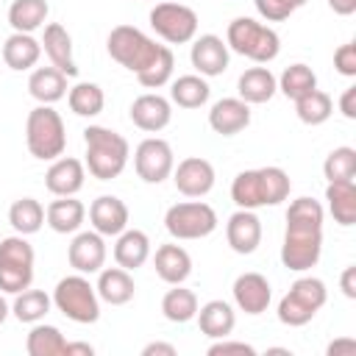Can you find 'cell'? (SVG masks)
<instances>
[{
    "label": "cell",
    "instance_id": "f546056e",
    "mask_svg": "<svg viewBox=\"0 0 356 356\" xmlns=\"http://www.w3.org/2000/svg\"><path fill=\"white\" fill-rule=\"evenodd\" d=\"M86 217V206L81 200H75V195L70 197H56L47 209H44V220L56 234H75L83 225Z\"/></svg>",
    "mask_w": 356,
    "mask_h": 356
},
{
    "label": "cell",
    "instance_id": "681fc988",
    "mask_svg": "<svg viewBox=\"0 0 356 356\" xmlns=\"http://www.w3.org/2000/svg\"><path fill=\"white\" fill-rule=\"evenodd\" d=\"M142 356H175V345L170 342H150L142 348Z\"/></svg>",
    "mask_w": 356,
    "mask_h": 356
},
{
    "label": "cell",
    "instance_id": "30bf717a",
    "mask_svg": "<svg viewBox=\"0 0 356 356\" xmlns=\"http://www.w3.org/2000/svg\"><path fill=\"white\" fill-rule=\"evenodd\" d=\"M217 211L203 200H184L167 209L164 228L172 239H203L217 228Z\"/></svg>",
    "mask_w": 356,
    "mask_h": 356
},
{
    "label": "cell",
    "instance_id": "ffe728a7",
    "mask_svg": "<svg viewBox=\"0 0 356 356\" xmlns=\"http://www.w3.org/2000/svg\"><path fill=\"white\" fill-rule=\"evenodd\" d=\"M128 206L114 195H100L89 206V222L100 236H117L128 228Z\"/></svg>",
    "mask_w": 356,
    "mask_h": 356
},
{
    "label": "cell",
    "instance_id": "603a6c76",
    "mask_svg": "<svg viewBox=\"0 0 356 356\" xmlns=\"http://www.w3.org/2000/svg\"><path fill=\"white\" fill-rule=\"evenodd\" d=\"M150 259V236L139 228H125L114 242V261L122 270H139Z\"/></svg>",
    "mask_w": 356,
    "mask_h": 356
},
{
    "label": "cell",
    "instance_id": "f1b7e54d",
    "mask_svg": "<svg viewBox=\"0 0 356 356\" xmlns=\"http://www.w3.org/2000/svg\"><path fill=\"white\" fill-rule=\"evenodd\" d=\"M95 289H97V298L106 300V303H111V306H125L134 298V292H136L131 273L122 270V267H106V270H100Z\"/></svg>",
    "mask_w": 356,
    "mask_h": 356
},
{
    "label": "cell",
    "instance_id": "5b68a950",
    "mask_svg": "<svg viewBox=\"0 0 356 356\" xmlns=\"http://www.w3.org/2000/svg\"><path fill=\"white\" fill-rule=\"evenodd\" d=\"M25 142H28V150L33 159L39 161H53L64 153L67 147V128H64V120L61 114L53 108V106H44L39 103L31 114H28V122H25Z\"/></svg>",
    "mask_w": 356,
    "mask_h": 356
},
{
    "label": "cell",
    "instance_id": "e0dca14e",
    "mask_svg": "<svg viewBox=\"0 0 356 356\" xmlns=\"http://www.w3.org/2000/svg\"><path fill=\"white\" fill-rule=\"evenodd\" d=\"M131 122L139 128V131H147V134H159L170 125L172 120V106L167 97H161L159 92H147V95H139L134 103H131Z\"/></svg>",
    "mask_w": 356,
    "mask_h": 356
},
{
    "label": "cell",
    "instance_id": "4316f807",
    "mask_svg": "<svg viewBox=\"0 0 356 356\" xmlns=\"http://www.w3.org/2000/svg\"><path fill=\"white\" fill-rule=\"evenodd\" d=\"M28 92H31L33 100H39L44 106H53L67 95V75L61 70H56L53 64L50 67H36L28 78Z\"/></svg>",
    "mask_w": 356,
    "mask_h": 356
},
{
    "label": "cell",
    "instance_id": "d590c367",
    "mask_svg": "<svg viewBox=\"0 0 356 356\" xmlns=\"http://www.w3.org/2000/svg\"><path fill=\"white\" fill-rule=\"evenodd\" d=\"M8 222L17 234L31 236L44 225V206L36 197H19L8 209Z\"/></svg>",
    "mask_w": 356,
    "mask_h": 356
},
{
    "label": "cell",
    "instance_id": "52a82bcc",
    "mask_svg": "<svg viewBox=\"0 0 356 356\" xmlns=\"http://www.w3.org/2000/svg\"><path fill=\"white\" fill-rule=\"evenodd\" d=\"M325 300H328L325 284L314 275H303L278 300V320L289 328H300L314 320V314L325 306Z\"/></svg>",
    "mask_w": 356,
    "mask_h": 356
},
{
    "label": "cell",
    "instance_id": "816d5d0a",
    "mask_svg": "<svg viewBox=\"0 0 356 356\" xmlns=\"http://www.w3.org/2000/svg\"><path fill=\"white\" fill-rule=\"evenodd\" d=\"M75 353H83V356H92L95 348L89 342H67V356H75Z\"/></svg>",
    "mask_w": 356,
    "mask_h": 356
},
{
    "label": "cell",
    "instance_id": "7a4b0ae2",
    "mask_svg": "<svg viewBox=\"0 0 356 356\" xmlns=\"http://www.w3.org/2000/svg\"><path fill=\"white\" fill-rule=\"evenodd\" d=\"M292 181L286 170L281 167H259V170H242L231 184V200L236 209H261V206H278L289 197Z\"/></svg>",
    "mask_w": 356,
    "mask_h": 356
},
{
    "label": "cell",
    "instance_id": "f5cc1de1",
    "mask_svg": "<svg viewBox=\"0 0 356 356\" xmlns=\"http://www.w3.org/2000/svg\"><path fill=\"white\" fill-rule=\"evenodd\" d=\"M8 312H11V306H8V303H6V298L0 295V325L6 323V317H8Z\"/></svg>",
    "mask_w": 356,
    "mask_h": 356
},
{
    "label": "cell",
    "instance_id": "8fae6325",
    "mask_svg": "<svg viewBox=\"0 0 356 356\" xmlns=\"http://www.w3.org/2000/svg\"><path fill=\"white\" fill-rule=\"evenodd\" d=\"M150 28L170 44H186L197 36V14L184 3H156L150 11Z\"/></svg>",
    "mask_w": 356,
    "mask_h": 356
},
{
    "label": "cell",
    "instance_id": "8992f818",
    "mask_svg": "<svg viewBox=\"0 0 356 356\" xmlns=\"http://www.w3.org/2000/svg\"><path fill=\"white\" fill-rule=\"evenodd\" d=\"M161 47L164 44H156V39H150L145 31H139L134 25H117V28H111V33L106 39L108 56L136 75L156 61Z\"/></svg>",
    "mask_w": 356,
    "mask_h": 356
},
{
    "label": "cell",
    "instance_id": "74e56055",
    "mask_svg": "<svg viewBox=\"0 0 356 356\" xmlns=\"http://www.w3.org/2000/svg\"><path fill=\"white\" fill-rule=\"evenodd\" d=\"M295 114L306 125H323L334 114V100H331L328 92L312 89V92H306L303 97L295 100Z\"/></svg>",
    "mask_w": 356,
    "mask_h": 356
},
{
    "label": "cell",
    "instance_id": "7402d4cb",
    "mask_svg": "<svg viewBox=\"0 0 356 356\" xmlns=\"http://www.w3.org/2000/svg\"><path fill=\"white\" fill-rule=\"evenodd\" d=\"M42 50L50 58V64L56 70H61L67 78L78 75L75 58H72V36L67 33V28L61 22H50L44 25V36H42Z\"/></svg>",
    "mask_w": 356,
    "mask_h": 356
},
{
    "label": "cell",
    "instance_id": "5bb4252c",
    "mask_svg": "<svg viewBox=\"0 0 356 356\" xmlns=\"http://www.w3.org/2000/svg\"><path fill=\"white\" fill-rule=\"evenodd\" d=\"M106 239L92 228V231H81L75 234V239L70 242L67 248V259H70V267L81 275H92V273H100L103 264H106Z\"/></svg>",
    "mask_w": 356,
    "mask_h": 356
},
{
    "label": "cell",
    "instance_id": "e575fe53",
    "mask_svg": "<svg viewBox=\"0 0 356 356\" xmlns=\"http://www.w3.org/2000/svg\"><path fill=\"white\" fill-rule=\"evenodd\" d=\"M161 314L170 323H189L197 314V295L181 284H172V289L164 292L161 298Z\"/></svg>",
    "mask_w": 356,
    "mask_h": 356
},
{
    "label": "cell",
    "instance_id": "c3c4849f",
    "mask_svg": "<svg viewBox=\"0 0 356 356\" xmlns=\"http://www.w3.org/2000/svg\"><path fill=\"white\" fill-rule=\"evenodd\" d=\"M356 353V339H337L328 345V356H353Z\"/></svg>",
    "mask_w": 356,
    "mask_h": 356
},
{
    "label": "cell",
    "instance_id": "2e32d148",
    "mask_svg": "<svg viewBox=\"0 0 356 356\" xmlns=\"http://www.w3.org/2000/svg\"><path fill=\"white\" fill-rule=\"evenodd\" d=\"M83 181H86V167L83 161L72 159V156H58L53 159V164L47 167L44 172V186L50 195L56 197H70V195H78L83 189Z\"/></svg>",
    "mask_w": 356,
    "mask_h": 356
},
{
    "label": "cell",
    "instance_id": "1f68e13d",
    "mask_svg": "<svg viewBox=\"0 0 356 356\" xmlns=\"http://www.w3.org/2000/svg\"><path fill=\"white\" fill-rule=\"evenodd\" d=\"M211 86L203 75H178L170 86V100L181 108H200L209 103Z\"/></svg>",
    "mask_w": 356,
    "mask_h": 356
},
{
    "label": "cell",
    "instance_id": "ba28073f",
    "mask_svg": "<svg viewBox=\"0 0 356 356\" xmlns=\"http://www.w3.org/2000/svg\"><path fill=\"white\" fill-rule=\"evenodd\" d=\"M53 306L72 323H81V325H89V323H97L100 317V298H97V289L89 284V278H83L81 273L75 275H67L56 284L53 289Z\"/></svg>",
    "mask_w": 356,
    "mask_h": 356
},
{
    "label": "cell",
    "instance_id": "277c9868",
    "mask_svg": "<svg viewBox=\"0 0 356 356\" xmlns=\"http://www.w3.org/2000/svg\"><path fill=\"white\" fill-rule=\"evenodd\" d=\"M225 44H228V50H234L256 64H270L281 53L278 33L270 25L256 22L250 17H236L234 22H228Z\"/></svg>",
    "mask_w": 356,
    "mask_h": 356
},
{
    "label": "cell",
    "instance_id": "d6a6232c",
    "mask_svg": "<svg viewBox=\"0 0 356 356\" xmlns=\"http://www.w3.org/2000/svg\"><path fill=\"white\" fill-rule=\"evenodd\" d=\"M47 14H50L47 0H14L8 6V25L17 33H33L36 28L44 25Z\"/></svg>",
    "mask_w": 356,
    "mask_h": 356
},
{
    "label": "cell",
    "instance_id": "8d00e7d4",
    "mask_svg": "<svg viewBox=\"0 0 356 356\" xmlns=\"http://www.w3.org/2000/svg\"><path fill=\"white\" fill-rule=\"evenodd\" d=\"M50 306H53V298L50 295H44L42 289H22V292H17V298H14V303H11V314L19 320V323H28V325H33V323H39V320H44V314L50 312Z\"/></svg>",
    "mask_w": 356,
    "mask_h": 356
},
{
    "label": "cell",
    "instance_id": "836d02e7",
    "mask_svg": "<svg viewBox=\"0 0 356 356\" xmlns=\"http://www.w3.org/2000/svg\"><path fill=\"white\" fill-rule=\"evenodd\" d=\"M25 350L31 356H67V339L56 325L47 323H33L28 339H25Z\"/></svg>",
    "mask_w": 356,
    "mask_h": 356
},
{
    "label": "cell",
    "instance_id": "7c38bea8",
    "mask_svg": "<svg viewBox=\"0 0 356 356\" xmlns=\"http://www.w3.org/2000/svg\"><path fill=\"white\" fill-rule=\"evenodd\" d=\"M175 167V153L167 139L147 136L136 145L134 150V170L145 184H161L164 178L172 175Z\"/></svg>",
    "mask_w": 356,
    "mask_h": 356
},
{
    "label": "cell",
    "instance_id": "7bdbcfd3",
    "mask_svg": "<svg viewBox=\"0 0 356 356\" xmlns=\"http://www.w3.org/2000/svg\"><path fill=\"white\" fill-rule=\"evenodd\" d=\"M259 17H264L267 22H281L289 14H295L300 6H306L309 0H253Z\"/></svg>",
    "mask_w": 356,
    "mask_h": 356
},
{
    "label": "cell",
    "instance_id": "ee69618b",
    "mask_svg": "<svg viewBox=\"0 0 356 356\" xmlns=\"http://www.w3.org/2000/svg\"><path fill=\"white\" fill-rule=\"evenodd\" d=\"M334 67H337V72L345 75V78H353V75H356V44H353V42L339 44V47L334 50Z\"/></svg>",
    "mask_w": 356,
    "mask_h": 356
},
{
    "label": "cell",
    "instance_id": "ab89813d",
    "mask_svg": "<svg viewBox=\"0 0 356 356\" xmlns=\"http://www.w3.org/2000/svg\"><path fill=\"white\" fill-rule=\"evenodd\" d=\"M312 89H317V75L306 64H289L278 78V92L289 100H298Z\"/></svg>",
    "mask_w": 356,
    "mask_h": 356
},
{
    "label": "cell",
    "instance_id": "3957f363",
    "mask_svg": "<svg viewBox=\"0 0 356 356\" xmlns=\"http://www.w3.org/2000/svg\"><path fill=\"white\" fill-rule=\"evenodd\" d=\"M83 145H86V167L97 181H111L125 170L131 145L122 134L103 125H89L83 131Z\"/></svg>",
    "mask_w": 356,
    "mask_h": 356
},
{
    "label": "cell",
    "instance_id": "f6af8a7d",
    "mask_svg": "<svg viewBox=\"0 0 356 356\" xmlns=\"http://www.w3.org/2000/svg\"><path fill=\"white\" fill-rule=\"evenodd\" d=\"M206 353H209V356H228V353L256 356V348H253V345H248V342H236V339L222 337V339H214V342L209 345V350H206Z\"/></svg>",
    "mask_w": 356,
    "mask_h": 356
},
{
    "label": "cell",
    "instance_id": "ac0fdd59",
    "mask_svg": "<svg viewBox=\"0 0 356 356\" xmlns=\"http://www.w3.org/2000/svg\"><path fill=\"white\" fill-rule=\"evenodd\" d=\"M225 239L234 253L248 256L261 245V220L253 209H236L225 222Z\"/></svg>",
    "mask_w": 356,
    "mask_h": 356
},
{
    "label": "cell",
    "instance_id": "d4e9b609",
    "mask_svg": "<svg viewBox=\"0 0 356 356\" xmlns=\"http://www.w3.org/2000/svg\"><path fill=\"white\" fill-rule=\"evenodd\" d=\"M42 58V42L33 39V33H11L6 42H3V61L8 70L14 72H25V70H33L36 61Z\"/></svg>",
    "mask_w": 356,
    "mask_h": 356
},
{
    "label": "cell",
    "instance_id": "44dd1931",
    "mask_svg": "<svg viewBox=\"0 0 356 356\" xmlns=\"http://www.w3.org/2000/svg\"><path fill=\"white\" fill-rule=\"evenodd\" d=\"M209 125L220 136H234L250 125V106L242 97H222L211 106Z\"/></svg>",
    "mask_w": 356,
    "mask_h": 356
},
{
    "label": "cell",
    "instance_id": "9a60e30c",
    "mask_svg": "<svg viewBox=\"0 0 356 356\" xmlns=\"http://www.w3.org/2000/svg\"><path fill=\"white\" fill-rule=\"evenodd\" d=\"M228 44L217 36V33H203L197 39H192V50H189V61L192 67L203 75V78H214L222 75L228 70Z\"/></svg>",
    "mask_w": 356,
    "mask_h": 356
},
{
    "label": "cell",
    "instance_id": "4dcf8cb0",
    "mask_svg": "<svg viewBox=\"0 0 356 356\" xmlns=\"http://www.w3.org/2000/svg\"><path fill=\"white\" fill-rule=\"evenodd\" d=\"M325 200H328V211L334 222L345 228L356 222V184L353 181H328Z\"/></svg>",
    "mask_w": 356,
    "mask_h": 356
},
{
    "label": "cell",
    "instance_id": "4fadbf2b",
    "mask_svg": "<svg viewBox=\"0 0 356 356\" xmlns=\"http://www.w3.org/2000/svg\"><path fill=\"white\" fill-rule=\"evenodd\" d=\"M214 167L203 156L181 159L178 167H172V184L184 197H203L214 189Z\"/></svg>",
    "mask_w": 356,
    "mask_h": 356
},
{
    "label": "cell",
    "instance_id": "b9f144b4",
    "mask_svg": "<svg viewBox=\"0 0 356 356\" xmlns=\"http://www.w3.org/2000/svg\"><path fill=\"white\" fill-rule=\"evenodd\" d=\"M172 67H175V56H172V50L164 44V47L159 50L156 61H153L147 70H142L136 78H139V83H142L145 89H159V86H164V83L172 78Z\"/></svg>",
    "mask_w": 356,
    "mask_h": 356
},
{
    "label": "cell",
    "instance_id": "7dc6e473",
    "mask_svg": "<svg viewBox=\"0 0 356 356\" xmlns=\"http://www.w3.org/2000/svg\"><path fill=\"white\" fill-rule=\"evenodd\" d=\"M339 286L345 292V298H356V267H345L342 270V278H339Z\"/></svg>",
    "mask_w": 356,
    "mask_h": 356
},
{
    "label": "cell",
    "instance_id": "83f0119b",
    "mask_svg": "<svg viewBox=\"0 0 356 356\" xmlns=\"http://www.w3.org/2000/svg\"><path fill=\"white\" fill-rule=\"evenodd\" d=\"M236 92L239 97L253 106V103H267L275 92H278V78L267 70V67H250L239 75L236 81Z\"/></svg>",
    "mask_w": 356,
    "mask_h": 356
},
{
    "label": "cell",
    "instance_id": "bcb514c9",
    "mask_svg": "<svg viewBox=\"0 0 356 356\" xmlns=\"http://www.w3.org/2000/svg\"><path fill=\"white\" fill-rule=\"evenodd\" d=\"M339 111L345 120H356V86H348L339 97Z\"/></svg>",
    "mask_w": 356,
    "mask_h": 356
},
{
    "label": "cell",
    "instance_id": "f907efd6",
    "mask_svg": "<svg viewBox=\"0 0 356 356\" xmlns=\"http://www.w3.org/2000/svg\"><path fill=\"white\" fill-rule=\"evenodd\" d=\"M328 8L339 17H350L356 11V0H328Z\"/></svg>",
    "mask_w": 356,
    "mask_h": 356
},
{
    "label": "cell",
    "instance_id": "9c48e42d",
    "mask_svg": "<svg viewBox=\"0 0 356 356\" xmlns=\"http://www.w3.org/2000/svg\"><path fill=\"white\" fill-rule=\"evenodd\" d=\"M33 248L31 242L17 234L0 242V292L17 295L31 286L33 281Z\"/></svg>",
    "mask_w": 356,
    "mask_h": 356
},
{
    "label": "cell",
    "instance_id": "484cf974",
    "mask_svg": "<svg viewBox=\"0 0 356 356\" xmlns=\"http://www.w3.org/2000/svg\"><path fill=\"white\" fill-rule=\"evenodd\" d=\"M197 325H200V334H206L209 339H222V337H231L234 325H236V314L231 309V303L225 300H209L203 306H197Z\"/></svg>",
    "mask_w": 356,
    "mask_h": 356
},
{
    "label": "cell",
    "instance_id": "f35d334b",
    "mask_svg": "<svg viewBox=\"0 0 356 356\" xmlns=\"http://www.w3.org/2000/svg\"><path fill=\"white\" fill-rule=\"evenodd\" d=\"M67 103H70L72 114H78V117H97L106 106V95L97 83L81 81L67 92Z\"/></svg>",
    "mask_w": 356,
    "mask_h": 356
},
{
    "label": "cell",
    "instance_id": "60d3db41",
    "mask_svg": "<svg viewBox=\"0 0 356 356\" xmlns=\"http://www.w3.org/2000/svg\"><path fill=\"white\" fill-rule=\"evenodd\" d=\"M323 175L328 181H353L356 178V150L348 145L334 147L323 161Z\"/></svg>",
    "mask_w": 356,
    "mask_h": 356
},
{
    "label": "cell",
    "instance_id": "cb8c5ba5",
    "mask_svg": "<svg viewBox=\"0 0 356 356\" xmlns=\"http://www.w3.org/2000/svg\"><path fill=\"white\" fill-rule=\"evenodd\" d=\"M153 267H156V275L164 284H184L192 275V256L181 245L170 242V245H161L156 250Z\"/></svg>",
    "mask_w": 356,
    "mask_h": 356
},
{
    "label": "cell",
    "instance_id": "6da1fadb",
    "mask_svg": "<svg viewBox=\"0 0 356 356\" xmlns=\"http://www.w3.org/2000/svg\"><path fill=\"white\" fill-rule=\"evenodd\" d=\"M323 206L314 197H295L286 209V231L281 245V264L292 273H306L323 253Z\"/></svg>",
    "mask_w": 356,
    "mask_h": 356
},
{
    "label": "cell",
    "instance_id": "d6986e66",
    "mask_svg": "<svg viewBox=\"0 0 356 356\" xmlns=\"http://www.w3.org/2000/svg\"><path fill=\"white\" fill-rule=\"evenodd\" d=\"M231 292H234V303L245 314H261V312H267V306L273 300L270 281L261 273H242V275H236Z\"/></svg>",
    "mask_w": 356,
    "mask_h": 356
}]
</instances>
